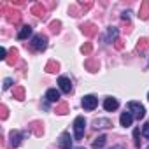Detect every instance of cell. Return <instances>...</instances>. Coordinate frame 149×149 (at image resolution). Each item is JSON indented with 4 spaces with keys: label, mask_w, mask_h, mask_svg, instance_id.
Segmentation results:
<instances>
[{
    "label": "cell",
    "mask_w": 149,
    "mask_h": 149,
    "mask_svg": "<svg viewBox=\"0 0 149 149\" xmlns=\"http://www.w3.org/2000/svg\"><path fill=\"white\" fill-rule=\"evenodd\" d=\"M128 14H130V13H123V14H121V18H123L125 21H128V19H130V16H128Z\"/></svg>",
    "instance_id": "836d02e7"
},
{
    "label": "cell",
    "mask_w": 149,
    "mask_h": 149,
    "mask_svg": "<svg viewBox=\"0 0 149 149\" xmlns=\"http://www.w3.org/2000/svg\"><path fill=\"white\" fill-rule=\"evenodd\" d=\"M116 49H123V40H121V39L116 40Z\"/></svg>",
    "instance_id": "d6a6232c"
},
{
    "label": "cell",
    "mask_w": 149,
    "mask_h": 149,
    "mask_svg": "<svg viewBox=\"0 0 149 149\" xmlns=\"http://www.w3.org/2000/svg\"><path fill=\"white\" fill-rule=\"evenodd\" d=\"M67 112H68V105L65 102H61V104L56 105V114H67Z\"/></svg>",
    "instance_id": "d4e9b609"
},
{
    "label": "cell",
    "mask_w": 149,
    "mask_h": 149,
    "mask_svg": "<svg viewBox=\"0 0 149 149\" xmlns=\"http://www.w3.org/2000/svg\"><path fill=\"white\" fill-rule=\"evenodd\" d=\"M0 109H2V119H7V107H6V105H2Z\"/></svg>",
    "instance_id": "4dcf8cb0"
},
{
    "label": "cell",
    "mask_w": 149,
    "mask_h": 149,
    "mask_svg": "<svg viewBox=\"0 0 149 149\" xmlns=\"http://www.w3.org/2000/svg\"><path fill=\"white\" fill-rule=\"evenodd\" d=\"M9 65H14L16 61H18V49H11V53H9V56H7V60H6Z\"/></svg>",
    "instance_id": "ffe728a7"
},
{
    "label": "cell",
    "mask_w": 149,
    "mask_h": 149,
    "mask_svg": "<svg viewBox=\"0 0 149 149\" xmlns=\"http://www.w3.org/2000/svg\"><path fill=\"white\" fill-rule=\"evenodd\" d=\"M147 149H149V147H147Z\"/></svg>",
    "instance_id": "74e56055"
},
{
    "label": "cell",
    "mask_w": 149,
    "mask_h": 149,
    "mask_svg": "<svg viewBox=\"0 0 149 149\" xmlns=\"http://www.w3.org/2000/svg\"><path fill=\"white\" fill-rule=\"evenodd\" d=\"M84 126H86V121L83 116H77L76 121H74V135H76V140H81L84 137Z\"/></svg>",
    "instance_id": "3957f363"
},
{
    "label": "cell",
    "mask_w": 149,
    "mask_h": 149,
    "mask_svg": "<svg viewBox=\"0 0 149 149\" xmlns=\"http://www.w3.org/2000/svg\"><path fill=\"white\" fill-rule=\"evenodd\" d=\"M139 18H140V19H147V18H149V0H144V2L140 4Z\"/></svg>",
    "instance_id": "30bf717a"
},
{
    "label": "cell",
    "mask_w": 149,
    "mask_h": 149,
    "mask_svg": "<svg viewBox=\"0 0 149 149\" xmlns=\"http://www.w3.org/2000/svg\"><path fill=\"white\" fill-rule=\"evenodd\" d=\"M11 84H13V79H6V81H4V90H9Z\"/></svg>",
    "instance_id": "f546056e"
},
{
    "label": "cell",
    "mask_w": 149,
    "mask_h": 149,
    "mask_svg": "<svg viewBox=\"0 0 149 149\" xmlns=\"http://www.w3.org/2000/svg\"><path fill=\"white\" fill-rule=\"evenodd\" d=\"M147 46H149V40L147 39H140L139 44H137V53H144L147 49Z\"/></svg>",
    "instance_id": "603a6c76"
},
{
    "label": "cell",
    "mask_w": 149,
    "mask_h": 149,
    "mask_svg": "<svg viewBox=\"0 0 149 149\" xmlns=\"http://www.w3.org/2000/svg\"><path fill=\"white\" fill-rule=\"evenodd\" d=\"M142 135H144L146 139H149V121L144 125V128H142Z\"/></svg>",
    "instance_id": "f1b7e54d"
},
{
    "label": "cell",
    "mask_w": 149,
    "mask_h": 149,
    "mask_svg": "<svg viewBox=\"0 0 149 149\" xmlns=\"http://www.w3.org/2000/svg\"><path fill=\"white\" fill-rule=\"evenodd\" d=\"M147 100H149V93H147Z\"/></svg>",
    "instance_id": "8d00e7d4"
},
{
    "label": "cell",
    "mask_w": 149,
    "mask_h": 149,
    "mask_svg": "<svg viewBox=\"0 0 149 149\" xmlns=\"http://www.w3.org/2000/svg\"><path fill=\"white\" fill-rule=\"evenodd\" d=\"M97 105H98L97 97H93V95H86V97L83 98V107H84L86 111H93Z\"/></svg>",
    "instance_id": "8992f818"
},
{
    "label": "cell",
    "mask_w": 149,
    "mask_h": 149,
    "mask_svg": "<svg viewBox=\"0 0 149 149\" xmlns=\"http://www.w3.org/2000/svg\"><path fill=\"white\" fill-rule=\"evenodd\" d=\"M30 130H32L37 137H40V135L44 133V128H42V123H40V121H33V123L30 125Z\"/></svg>",
    "instance_id": "e0dca14e"
},
{
    "label": "cell",
    "mask_w": 149,
    "mask_h": 149,
    "mask_svg": "<svg viewBox=\"0 0 149 149\" xmlns=\"http://www.w3.org/2000/svg\"><path fill=\"white\" fill-rule=\"evenodd\" d=\"M111 149H123L121 146H114V147H111Z\"/></svg>",
    "instance_id": "e575fe53"
},
{
    "label": "cell",
    "mask_w": 149,
    "mask_h": 149,
    "mask_svg": "<svg viewBox=\"0 0 149 149\" xmlns=\"http://www.w3.org/2000/svg\"><path fill=\"white\" fill-rule=\"evenodd\" d=\"M46 98L49 100V102H58L60 100V91L58 90H47V93H46Z\"/></svg>",
    "instance_id": "ac0fdd59"
},
{
    "label": "cell",
    "mask_w": 149,
    "mask_h": 149,
    "mask_svg": "<svg viewBox=\"0 0 149 149\" xmlns=\"http://www.w3.org/2000/svg\"><path fill=\"white\" fill-rule=\"evenodd\" d=\"M58 147H61V149H70V147H72V137H70L68 132H65V133L60 135V139H58Z\"/></svg>",
    "instance_id": "5b68a950"
},
{
    "label": "cell",
    "mask_w": 149,
    "mask_h": 149,
    "mask_svg": "<svg viewBox=\"0 0 149 149\" xmlns=\"http://www.w3.org/2000/svg\"><path fill=\"white\" fill-rule=\"evenodd\" d=\"M84 67H86L90 72H97V70H98V60H95V58H88V60L84 61Z\"/></svg>",
    "instance_id": "9a60e30c"
},
{
    "label": "cell",
    "mask_w": 149,
    "mask_h": 149,
    "mask_svg": "<svg viewBox=\"0 0 149 149\" xmlns=\"http://www.w3.org/2000/svg\"><path fill=\"white\" fill-rule=\"evenodd\" d=\"M32 14H35V16H39V18H46V7H44L42 4H35V6L32 7Z\"/></svg>",
    "instance_id": "4fadbf2b"
},
{
    "label": "cell",
    "mask_w": 149,
    "mask_h": 149,
    "mask_svg": "<svg viewBox=\"0 0 149 149\" xmlns=\"http://www.w3.org/2000/svg\"><path fill=\"white\" fill-rule=\"evenodd\" d=\"M60 26H61V23L56 19V21H51V25H49V30H51L53 33H58V32H60Z\"/></svg>",
    "instance_id": "484cf974"
},
{
    "label": "cell",
    "mask_w": 149,
    "mask_h": 149,
    "mask_svg": "<svg viewBox=\"0 0 149 149\" xmlns=\"http://www.w3.org/2000/svg\"><path fill=\"white\" fill-rule=\"evenodd\" d=\"M77 149H84V147H77Z\"/></svg>",
    "instance_id": "d590c367"
},
{
    "label": "cell",
    "mask_w": 149,
    "mask_h": 149,
    "mask_svg": "<svg viewBox=\"0 0 149 149\" xmlns=\"http://www.w3.org/2000/svg\"><path fill=\"white\" fill-rule=\"evenodd\" d=\"M32 49H35V51H44L46 49V46H47V37L46 35H42V33H37L33 39H32Z\"/></svg>",
    "instance_id": "277c9868"
},
{
    "label": "cell",
    "mask_w": 149,
    "mask_h": 149,
    "mask_svg": "<svg viewBox=\"0 0 149 149\" xmlns=\"http://www.w3.org/2000/svg\"><path fill=\"white\" fill-rule=\"evenodd\" d=\"M58 84H60V90H61L63 93H70V91H72V83H70L68 77L61 76V77L58 79Z\"/></svg>",
    "instance_id": "ba28073f"
},
{
    "label": "cell",
    "mask_w": 149,
    "mask_h": 149,
    "mask_svg": "<svg viewBox=\"0 0 149 149\" xmlns=\"http://www.w3.org/2000/svg\"><path fill=\"white\" fill-rule=\"evenodd\" d=\"M109 126H112V123L109 119H97L95 121V128H109Z\"/></svg>",
    "instance_id": "cb8c5ba5"
},
{
    "label": "cell",
    "mask_w": 149,
    "mask_h": 149,
    "mask_svg": "<svg viewBox=\"0 0 149 149\" xmlns=\"http://www.w3.org/2000/svg\"><path fill=\"white\" fill-rule=\"evenodd\" d=\"M133 144H135L137 147L140 146V130H139V128L133 130Z\"/></svg>",
    "instance_id": "83f0119b"
},
{
    "label": "cell",
    "mask_w": 149,
    "mask_h": 149,
    "mask_svg": "<svg viewBox=\"0 0 149 149\" xmlns=\"http://www.w3.org/2000/svg\"><path fill=\"white\" fill-rule=\"evenodd\" d=\"M28 133H19V132H13L11 133V146L13 147H18L19 144H21V139L23 137H26Z\"/></svg>",
    "instance_id": "8fae6325"
},
{
    "label": "cell",
    "mask_w": 149,
    "mask_h": 149,
    "mask_svg": "<svg viewBox=\"0 0 149 149\" xmlns=\"http://www.w3.org/2000/svg\"><path fill=\"white\" fill-rule=\"evenodd\" d=\"M105 140H107V137H105V135H100L98 139H95V140H93V147H95V149L104 147V146H105Z\"/></svg>",
    "instance_id": "7402d4cb"
},
{
    "label": "cell",
    "mask_w": 149,
    "mask_h": 149,
    "mask_svg": "<svg viewBox=\"0 0 149 149\" xmlns=\"http://www.w3.org/2000/svg\"><path fill=\"white\" fill-rule=\"evenodd\" d=\"M30 33H32V26H30V25H23V26L19 28V32H18V39H19V40H25V39H28Z\"/></svg>",
    "instance_id": "7c38bea8"
},
{
    "label": "cell",
    "mask_w": 149,
    "mask_h": 149,
    "mask_svg": "<svg viewBox=\"0 0 149 149\" xmlns=\"http://www.w3.org/2000/svg\"><path fill=\"white\" fill-rule=\"evenodd\" d=\"M81 30H83V33H84L86 37H93V35L98 33V28H97L93 23H84V25L81 26Z\"/></svg>",
    "instance_id": "52a82bcc"
},
{
    "label": "cell",
    "mask_w": 149,
    "mask_h": 149,
    "mask_svg": "<svg viewBox=\"0 0 149 149\" xmlns=\"http://www.w3.org/2000/svg\"><path fill=\"white\" fill-rule=\"evenodd\" d=\"M128 112L135 118V119H142L146 116V109L144 105H140L139 102H128Z\"/></svg>",
    "instance_id": "7a4b0ae2"
},
{
    "label": "cell",
    "mask_w": 149,
    "mask_h": 149,
    "mask_svg": "<svg viewBox=\"0 0 149 149\" xmlns=\"http://www.w3.org/2000/svg\"><path fill=\"white\" fill-rule=\"evenodd\" d=\"M118 107H119V104H118V100H116V98H112V97L105 98V102H104V109H105V111L112 112V111H116Z\"/></svg>",
    "instance_id": "9c48e42d"
},
{
    "label": "cell",
    "mask_w": 149,
    "mask_h": 149,
    "mask_svg": "<svg viewBox=\"0 0 149 149\" xmlns=\"http://www.w3.org/2000/svg\"><path fill=\"white\" fill-rule=\"evenodd\" d=\"M91 49H93V44H91V42H86V44L81 46V53H83V54H90Z\"/></svg>",
    "instance_id": "4316f807"
},
{
    "label": "cell",
    "mask_w": 149,
    "mask_h": 149,
    "mask_svg": "<svg viewBox=\"0 0 149 149\" xmlns=\"http://www.w3.org/2000/svg\"><path fill=\"white\" fill-rule=\"evenodd\" d=\"M132 121H133V116H132L130 112H123V114H121V118H119L121 126H130V125H132Z\"/></svg>",
    "instance_id": "2e32d148"
},
{
    "label": "cell",
    "mask_w": 149,
    "mask_h": 149,
    "mask_svg": "<svg viewBox=\"0 0 149 149\" xmlns=\"http://www.w3.org/2000/svg\"><path fill=\"white\" fill-rule=\"evenodd\" d=\"M13 97H14L16 100H25V88H23V86H16Z\"/></svg>",
    "instance_id": "d6986e66"
},
{
    "label": "cell",
    "mask_w": 149,
    "mask_h": 149,
    "mask_svg": "<svg viewBox=\"0 0 149 149\" xmlns=\"http://www.w3.org/2000/svg\"><path fill=\"white\" fill-rule=\"evenodd\" d=\"M7 51H6V47H2V49H0V58H2V60H7Z\"/></svg>",
    "instance_id": "1f68e13d"
},
{
    "label": "cell",
    "mask_w": 149,
    "mask_h": 149,
    "mask_svg": "<svg viewBox=\"0 0 149 149\" xmlns=\"http://www.w3.org/2000/svg\"><path fill=\"white\" fill-rule=\"evenodd\" d=\"M116 42L118 40V28L116 26H111V28H107V37H105V42Z\"/></svg>",
    "instance_id": "5bb4252c"
},
{
    "label": "cell",
    "mask_w": 149,
    "mask_h": 149,
    "mask_svg": "<svg viewBox=\"0 0 149 149\" xmlns=\"http://www.w3.org/2000/svg\"><path fill=\"white\" fill-rule=\"evenodd\" d=\"M58 68H60V65H58V61H54V60H51V61H47V65H46V72H58Z\"/></svg>",
    "instance_id": "44dd1931"
},
{
    "label": "cell",
    "mask_w": 149,
    "mask_h": 149,
    "mask_svg": "<svg viewBox=\"0 0 149 149\" xmlns=\"http://www.w3.org/2000/svg\"><path fill=\"white\" fill-rule=\"evenodd\" d=\"M0 13L6 14V19H7L9 23H13V25H18V23L21 21V13L16 11V9H9V7L2 6V7H0Z\"/></svg>",
    "instance_id": "6da1fadb"
}]
</instances>
